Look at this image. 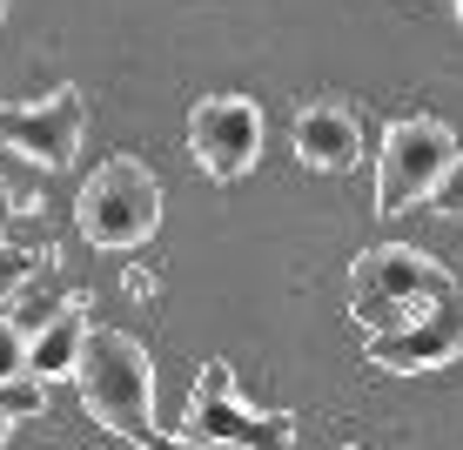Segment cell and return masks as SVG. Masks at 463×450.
Segmentation results:
<instances>
[{
  "mask_svg": "<svg viewBox=\"0 0 463 450\" xmlns=\"http://www.w3.org/2000/svg\"><path fill=\"white\" fill-rule=\"evenodd\" d=\"M21 208H27V202H21V196H14V188H7V182H0V229H7V222H14V215H21Z\"/></svg>",
  "mask_w": 463,
  "mask_h": 450,
  "instance_id": "obj_16",
  "label": "cell"
},
{
  "mask_svg": "<svg viewBox=\"0 0 463 450\" xmlns=\"http://www.w3.org/2000/svg\"><path fill=\"white\" fill-rule=\"evenodd\" d=\"M41 404H47L41 377H21V383H0V410H7V416H41Z\"/></svg>",
  "mask_w": 463,
  "mask_h": 450,
  "instance_id": "obj_13",
  "label": "cell"
},
{
  "mask_svg": "<svg viewBox=\"0 0 463 450\" xmlns=\"http://www.w3.org/2000/svg\"><path fill=\"white\" fill-rule=\"evenodd\" d=\"M188 444H209V450H289L296 424L282 410H249L235 397V369L229 363H202V390L188 397Z\"/></svg>",
  "mask_w": 463,
  "mask_h": 450,
  "instance_id": "obj_4",
  "label": "cell"
},
{
  "mask_svg": "<svg viewBox=\"0 0 463 450\" xmlns=\"http://www.w3.org/2000/svg\"><path fill=\"white\" fill-rule=\"evenodd\" d=\"M363 357L376 369H396V377H417V369H443L463 357V282H450L430 310H417L410 323L363 336Z\"/></svg>",
  "mask_w": 463,
  "mask_h": 450,
  "instance_id": "obj_6",
  "label": "cell"
},
{
  "mask_svg": "<svg viewBox=\"0 0 463 450\" xmlns=\"http://www.w3.org/2000/svg\"><path fill=\"white\" fill-rule=\"evenodd\" d=\"M141 450H209V444H188V437H162V430H148Z\"/></svg>",
  "mask_w": 463,
  "mask_h": 450,
  "instance_id": "obj_15",
  "label": "cell"
},
{
  "mask_svg": "<svg viewBox=\"0 0 463 450\" xmlns=\"http://www.w3.org/2000/svg\"><path fill=\"white\" fill-rule=\"evenodd\" d=\"M41 269H54V249H41V255H34V249H7V243H0V302L21 296V289L41 276Z\"/></svg>",
  "mask_w": 463,
  "mask_h": 450,
  "instance_id": "obj_11",
  "label": "cell"
},
{
  "mask_svg": "<svg viewBox=\"0 0 463 450\" xmlns=\"http://www.w3.org/2000/svg\"><path fill=\"white\" fill-rule=\"evenodd\" d=\"M450 282L457 276L437 263V255H423V249H410V243L363 249L356 263H349V316L363 323V336L396 330V323H410L417 310H430Z\"/></svg>",
  "mask_w": 463,
  "mask_h": 450,
  "instance_id": "obj_2",
  "label": "cell"
},
{
  "mask_svg": "<svg viewBox=\"0 0 463 450\" xmlns=\"http://www.w3.org/2000/svg\"><path fill=\"white\" fill-rule=\"evenodd\" d=\"M457 21H463V0H457Z\"/></svg>",
  "mask_w": 463,
  "mask_h": 450,
  "instance_id": "obj_18",
  "label": "cell"
},
{
  "mask_svg": "<svg viewBox=\"0 0 463 450\" xmlns=\"http://www.w3.org/2000/svg\"><path fill=\"white\" fill-rule=\"evenodd\" d=\"M450 155H457V135L443 121H430V115L390 121L383 155H376V215H403V208L430 202V188L450 168Z\"/></svg>",
  "mask_w": 463,
  "mask_h": 450,
  "instance_id": "obj_5",
  "label": "cell"
},
{
  "mask_svg": "<svg viewBox=\"0 0 463 450\" xmlns=\"http://www.w3.org/2000/svg\"><path fill=\"white\" fill-rule=\"evenodd\" d=\"M7 424H14V416H7V410H0V437H7Z\"/></svg>",
  "mask_w": 463,
  "mask_h": 450,
  "instance_id": "obj_17",
  "label": "cell"
},
{
  "mask_svg": "<svg viewBox=\"0 0 463 450\" xmlns=\"http://www.w3.org/2000/svg\"><path fill=\"white\" fill-rule=\"evenodd\" d=\"M0 7H7V0H0Z\"/></svg>",
  "mask_w": 463,
  "mask_h": 450,
  "instance_id": "obj_19",
  "label": "cell"
},
{
  "mask_svg": "<svg viewBox=\"0 0 463 450\" xmlns=\"http://www.w3.org/2000/svg\"><path fill=\"white\" fill-rule=\"evenodd\" d=\"M81 128H88V94L74 81H61L54 94H41V101L0 108V148L27 155V162H41V168H68L74 155H81Z\"/></svg>",
  "mask_w": 463,
  "mask_h": 450,
  "instance_id": "obj_7",
  "label": "cell"
},
{
  "mask_svg": "<svg viewBox=\"0 0 463 450\" xmlns=\"http://www.w3.org/2000/svg\"><path fill=\"white\" fill-rule=\"evenodd\" d=\"M188 148H195L202 175L215 182H242V175L262 162V108L249 94H209L188 115Z\"/></svg>",
  "mask_w": 463,
  "mask_h": 450,
  "instance_id": "obj_8",
  "label": "cell"
},
{
  "mask_svg": "<svg viewBox=\"0 0 463 450\" xmlns=\"http://www.w3.org/2000/svg\"><path fill=\"white\" fill-rule=\"evenodd\" d=\"M81 336H88V310H81V296H74V302H61V310L27 336V377H74Z\"/></svg>",
  "mask_w": 463,
  "mask_h": 450,
  "instance_id": "obj_10",
  "label": "cell"
},
{
  "mask_svg": "<svg viewBox=\"0 0 463 450\" xmlns=\"http://www.w3.org/2000/svg\"><path fill=\"white\" fill-rule=\"evenodd\" d=\"M296 155L323 175H343L363 162V115L343 101H309L296 115Z\"/></svg>",
  "mask_w": 463,
  "mask_h": 450,
  "instance_id": "obj_9",
  "label": "cell"
},
{
  "mask_svg": "<svg viewBox=\"0 0 463 450\" xmlns=\"http://www.w3.org/2000/svg\"><path fill=\"white\" fill-rule=\"evenodd\" d=\"M74 390L81 404L101 416L115 437H148L155 430V363L135 336L121 330H88L81 357H74Z\"/></svg>",
  "mask_w": 463,
  "mask_h": 450,
  "instance_id": "obj_1",
  "label": "cell"
},
{
  "mask_svg": "<svg viewBox=\"0 0 463 450\" xmlns=\"http://www.w3.org/2000/svg\"><path fill=\"white\" fill-rule=\"evenodd\" d=\"M430 208H437V215H463V148L450 155V168L437 175V188H430Z\"/></svg>",
  "mask_w": 463,
  "mask_h": 450,
  "instance_id": "obj_12",
  "label": "cell"
},
{
  "mask_svg": "<svg viewBox=\"0 0 463 450\" xmlns=\"http://www.w3.org/2000/svg\"><path fill=\"white\" fill-rule=\"evenodd\" d=\"M74 222H81V235L94 249H141L162 229V182L135 155H115V162H101L81 182Z\"/></svg>",
  "mask_w": 463,
  "mask_h": 450,
  "instance_id": "obj_3",
  "label": "cell"
},
{
  "mask_svg": "<svg viewBox=\"0 0 463 450\" xmlns=\"http://www.w3.org/2000/svg\"><path fill=\"white\" fill-rule=\"evenodd\" d=\"M27 377V336L0 316V383H21Z\"/></svg>",
  "mask_w": 463,
  "mask_h": 450,
  "instance_id": "obj_14",
  "label": "cell"
}]
</instances>
